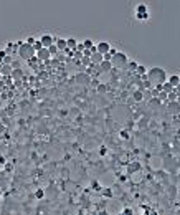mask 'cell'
Listing matches in <instances>:
<instances>
[{
    "label": "cell",
    "instance_id": "1",
    "mask_svg": "<svg viewBox=\"0 0 180 215\" xmlns=\"http://www.w3.org/2000/svg\"><path fill=\"white\" fill-rule=\"evenodd\" d=\"M147 79H149V84L150 86H159V84H164L167 83V79H169V74L164 68L160 66H154L150 68L147 71Z\"/></svg>",
    "mask_w": 180,
    "mask_h": 215
},
{
    "label": "cell",
    "instance_id": "2",
    "mask_svg": "<svg viewBox=\"0 0 180 215\" xmlns=\"http://www.w3.org/2000/svg\"><path fill=\"white\" fill-rule=\"evenodd\" d=\"M17 53H18V56L22 58V60H27V61L37 56V51H35V48H33L32 45L25 43V42H23V43L18 46V50H17Z\"/></svg>",
    "mask_w": 180,
    "mask_h": 215
},
{
    "label": "cell",
    "instance_id": "3",
    "mask_svg": "<svg viewBox=\"0 0 180 215\" xmlns=\"http://www.w3.org/2000/svg\"><path fill=\"white\" fill-rule=\"evenodd\" d=\"M111 63H112V68H124V66H127V63H129V56H127L124 51H118V53L111 58Z\"/></svg>",
    "mask_w": 180,
    "mask_h": 215
},
{
    "label": "cell",
    "instance_id": "4",
    "mask_svg": "<svg viewBox=\"0 0 180 215\" xmlns=\"http://www.w3.org/2000/svg\"><path fill=\"white\" fill-rule=\"evenodd\" d=\"M134 15L137 20H147L149 18V7L146 3H137V7L134 10Z\"/></svg>",
    "mask_w": 180,
    "mask_h": 215
},
{
    "label": "cell",
    "instance_id": "5",
    "mask_svg": "<svg viewBox=\"0 0 180 215\" xmlns=\"http://www.w3.org/2000/svg\"><path fill=\"white\" fill-rule=\"evenodd\" d=\"M55 42H56V38L51 33H43L42 38H40V43L43 45V48H50L51 45H55Z\"/></svg>",
    "mask_w": 180,
    "mask_h": 215
},
{
    "label": "cell",
    "instance_id": "6",
    "mask_svg": "<svg viewBox=\"0 0 180 215\" xmlns=\"http://www.w3.org/2000/svg\"><path fill=\"white\" fill-rule=\"evenodd\" d=\"M74 81H76L78 84H89L91 83V76L86 71H79L76 76H74Z\"/></svg>",
    "mask_w": 180,
    "mask_h": 215
},
{
    "label": "cell",
    "instance_id": "7",
    "mask_svg": "<svg viewBox=\"0 0 180 215\" xmlns=\"http://www.w3.org/2000/svg\"><path fill=\"white\" fill-rule=\"evenodd\" d=\"M109 50H111V43H109V42H104V40H102V42L96 43V51H98V53H101L102 56L108 55Z\"/></svg>",
    "mask_w": 180,
    "mask_h": 215
},
{
    "label": "cell",
    "instance_id": "8",
    "mask_svg": "<svg viewBox=\"0 0 180 215\" xmlns=\"http://www.w3.org/2000/svg\"><path fill=\"white\" fill-rule=\"evenodd\" d=\"M89 60H91V65H98V66H99L101 63H102V60H104V56L101 53H98V51H94V53L89 56Z\"/></svg>",
    "mask_w": 180,
    "mask_h": 215
},
{
    "label": "cell",
    "instance_id": "9",
    "mask_svg": "<svg viewBox=\"0 0 180 215\" xmlns=\"http://www.w3.org/2000/svg\"><path fill=\"white\" fill-rule=\"evenodd\" d=\"M170 114H178L180 113V104L177 101H169V106H167Z\"/></svg>",
    "mask_w": 180,
    "mask_h": 215
},
{
    "label": "cell",
    "instance_id": "10",
    "mask_svg": "<svg viewBox=\"0 0 180 215\" xmlns=\"http://www.w3.org/2000/svg\"><path fill=\"white\" fill-rule=\"evenodd\" d=\"M112 69V63L109 61V60H102V63L99 65V71H102V73H109Z\"/></svg>",
    "mask_w": 180,
    "mask_h": 215
},
{
    "label": "cell",
    "instance_id": "11",
    "mask_svg": "<svg viewBox=\"0 0 180 215\" xmlns=\"http://www.w3.org/2000/svg\"><path fill=\"white\" fill-rule=\"evenodd\" d=\"M13 69H15V68L12 66V65H0V73H2L3 76H10Z\"/></svg>",
    "mask_w": 180,
    "mask_h": 215
},
{
    "label": "cell",
    "instance_id": "12",
    "mask_svg": "<svg viewBox=\"0 0 180 215\" xmlns=\"http://www.w3.org/2000/svg\"><path fill=\"white\" fill-rule=\"evenodd\" d=\"M37 56H38V60H48L51 55H50L48 48H42L40 51H37Z\"/></svg>",
    "mask_w": 180,
    "mask_h": 215
},
{
    "label": "cell",
    "instance_id": "13",
    "mask_svg": "<svg viewBox=\"0 0 180 215\" xmlns=\"http://www.w3.org/2000/svg\"><path fill=\"white\" fill-rule=\"evenodd\" d=\"M10 78H12V79H15V81L22 79V78H23V69H20V68H15L13 71H12Z\"/></svg>",
    "mask_w": 180,
    "mask_h": 215
},
{
    "label": "cell",
    "instance_id": "14",
    "mask_svg": "<svg viewBox=\"0 0 180 215\" xmlns=\"http://www.w3.org/2000/svg\"><path fill=\"white\" fill-rule=\"evenodd\" d=\"M167 81H169V83L173 86V88H177V86L180 84V76H178V74H170Z\"/></svg>",
    "mask_w": 180,
    "mask_h": 215
},
{
    "label": "cell",
    "instance_id": "15",
    "mask_svg": "<svg viewBox=\"0 0 180 215\" xmlns=\"http://www.w3.org/2000/svg\"><path fill=\"white\" fill-rule=\"evenodd\" d=\"M78 42L76 38H66V50H76Z\"/></svg>",
    "mask_w": 180,
    "mask_h": 215
},
{
    "label": "cell",
    "instance_id": "16",
    "mask_svg": "<svg viewBox=\"0 0 180 215\" xmlns=\"http://www.w3.org/2000/svg\"><path fill=\"white\" fill-rule=\"evenodd\" d=\"M132 98H134V101L141 103V101L144 100V91H142V90H136L134 93H132Z\"/></svg>",
    "mask_w": 180,
    "mask_h": 215
},
{
    "label": "cell",
    "instance_id": "17",
    "mask_svg": "<svg viewBox=\"0 0 180 215\" xmlns=\"http://www.w3.org/2000/svg\"><path fill=\"white\" fill-rule=\"evenodd\" d=\"M55 45L58 50H66V38H56Z\"/></svg>",
    "mask_w": 180,
    "mask_h": 215
},
{
    "label": "cell",
    "instance_id": "18",
    "mask_svg": "<svg viewBox=\"0 0 180 215\" xmlns=\"http://www.w3.org/2000/svg\"><path fill=\"white\" fill-rule=\"evenodd\" d=\"M173 90H175V88H173V86L169 83V81L162 84V91H164V93H167V95H170V93H173Z\"/></svg>",
    "mask_w": 180,
    "mask_h": 215
},
{
    "label": "cell",
    "instance_id": "19",
    "mask_svg": "<svg viewBox=\"0 0 180 215\" xmlns=\"http://www.w3.org/2000/svg\"><path fill=\"white\" fill-rule=\"evenodd\" d=\"M83 46H84V50H91V48H94V42H92L91 38H86L84 42H83Z\"/></svg>",
    "mask_w": 180,
    "mask_h": 215
},
{
    "label": "cell",
    "instance_id": "20",
    "mask_svg": "<svg viewBox=\"0 0 180 215\" xmlns=\"http://www.w3.org/2000/svg\"><path fill=\"white\" fill-rule=\"evenodd\" d=\"M137 66H139V65H137L136 61H129V63H127V68H129L131 71H136V69H137Z\"/></svg>",
    "mask_w": 180,
    "mask_h": 215
},
{
    "label": "cell",
    "instance_id": "21",
    "mask_svg": "<svg viewBox=\"0 0 180 215\" xmlns=\"http://www.w3.org/2000/svg\"><path fill=\"white\" fill-rule=\"evenodd\" d=\"M48 51H50V55H56V53H58V51H60V50L56 48V45H51L50 48H48Z\"/></svg>",
    "mask_w": 180,
    "mask_h": 215
},
{
    "label": "cell",
    "instance_id": "22",
    "mask_svg": "<svg viewBox=\"0 0 180 215\" xmlns=\"http://www.w3.org/2000/svg\"><path fill=\"white\" fill-rule=\"evenodd\" d=\"M136 73H137V74H144V73L147 74V69H146V66H137Z\"/></svg>",
    "mask_w": 180,
    "mask_h": 215
},
{
    "label": "cell",
    "instance_id": "23",
    "mask_svg": "<svg viewBox=\"0 0 180 215\" xmlns=\"http://www.w3.org/2000/svg\"><path fill=\"white\" fill-rule=\"evenodd\" d=\"M33 48H35V51H40V50H42V48H43V45H42V43H40V40H37V43H35V45H33Z\"/></svg>",
    "mask_w": 180,
    "mask_h": 215
},
{
    "label": "cell",
    "instance_id": "24",
    "mask_svg": "<svg viewBox=\"0 0 180 215\" xmlns=\"http://www.w3.org/2000/svg\"><path fill=\"white\" fill-rule=\"evenodd\" d=\"M81 63H83V65H91V60H89V58L88 56H83V58H81V60H79Z\"/></svg>",
    "mask_w": 180,
    "mask_h": 215
},
{
    "label": "cell",
    "instance_id": "25",
    "mask_svg": "<svg viewBox=\"0 0 180 215\" xmlns=\"http://www.w3.org/2000/svg\"><path fill=\"white\" fill-rule=\"evenodd\" d=\"M3 65H12V56L10 55H7L3 58Z\"/></svg>",
    "mask_w": 180,
    "mask_h": 215
},
{
    "label": "cell",
    "instance_id": "26",
    "mask_svg": "<svg viewBox=\"0 0 180 215\" xmlns=\"http://www.w3.org/2000/svg\"><path fill=\"white\" fill-rule=\"evenodd\" d=\"M167 96H169V95H167V93H164V91H160V93H159V96H157V98H159V100H165V98H167Z\"/></svg>",
    "mask_w": 180,
    "mask_h": 215
},
{
    "label": "cell",
    "instance_id": "27",
    "mask_svg": "<svg viewBox=\"0 0 180 215\" xmlns=\"http://www.w3.org/2000/svg\"><path fill=\"white\" fill-rule=\"evenodd\" d=\"M98 93H106V86L99 84V86H98Z\"/></svg>",
    "mask_w": 180,
    "mask_h": 215
},
{
    "label": "cell",
    "instance_id": "28",
    "mask_svg": "<svg viewBox=\"0 0 180 215\" xmlns=\"http://www.w3.org/2000/svg\"><path fill=\"white\" fill-rule=\"evenodd\" d=\"M167 98H169L170 101H175V100H177V95H175V93H170V95L167 96Z\"/></svg>",
    "mask_w": 180,
    "mask_h": 215
},
{
    "label": "cell",
    "instance_id": "29",
    "mask_svg": "<svg viewBox=\"0 0 180 215\" xmlns=\"http://www.w3.org/2000/svg\"><path fill=\"white\" fill-rule=\"evenodd\" d=\"M150 104H152V106H159V104H160V100H159V98H157V100H152V101H150Z\"/></svg>",
    "mask_w": 180,
    "mask_h": 215
},
{
    "label": "cell",
    "instance_id": "30",
    "mask_svg": "<svg viewBox=\"0 0 180 215\" xmlns=\"http://www.w3.org/2000/svg\"><path fill=\"white\" fill-rule=\"evenodd\" d=\"M7 56V50H0V58H5Z\"/></svg>",
    "mask_w": 180,
    "mask_h": 215
},
{
    "label": "cell",
    "instance_id": "31",
    "mask_svg": "<svg viewBox=\"0 0 180 215\" xmlns=\"http://www.w3.org/2000/svg\"><path fill=\"white\" fill-rule=\"evenodd\" d=\"M175 101H177V103L180 104V96H177V100H175Z\"/></svg>",
    "mask_w": 180,
    "mask_h": 215
}]
</instances>
